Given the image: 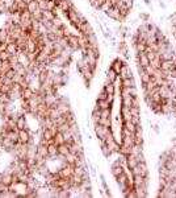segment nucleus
<instances>
[{"label":"nucleus","mask_w":176,"mask_h":198,"mask_svg":"<svg viewBox=\"0 0 176 198\" xmlns=\"http://www.w3.org/2000/svg\"><path fill=\"white\" fill-rule=\"evenodd\" d=\"M133 41L147 104L155 112L176 115V52L171 42L152 24L141 25Z\"/></svg>","instance_id":"nucleus-1"},{"label":"nucleus","mask_w":176,"mask_h":198,"mask_svg":"<svg viewBox=\"0 0 176 198\" xmlns=\"http://www.w3.org/2000/svg\"><path fill=\"white\" fill-rule=\"evenodd\" d=\"M19 142L23 144H33L32 134H30V131L28 128L19 131Z\"/></svg>","instance_id":"nucleus-2"},{"label":"nucleus","mask_w":176,"mask_h":198,"mask_svg":"<svg viewBox=\"0 0 176 198\" xmlns=\"http://www.w3.org/2000/svg\"><path fill=\"white\" fill-rule=\"evenodd\" d=\"M16 128L17 130H26L28 128V123H26V119L24 115H19V118L16 119ZM29 130V128H28Z\"/></svg>","instance_id":"nucleus-3"},{"label":"nucleus","mask_w":176,"mask_h":198,"mask_svg":"<svg viewBox=\"0 0 176 198\" xmlns=\"http://www.w3.org/2000/svg\"><path fill=\"white\" fill-rule=\"evenodd\" d=\"M2 182L4 185H7V186H11V185L13 184V176H12V173H9V172H6V173H3V176H2Z\"/></svg>","instance_id":"nucleus-4"},{"label":"nucleus","mask_w":176,"mask_h":198,"mask_svg":"<svg viewBox=\"0 0 176 198\" xmlns=\"http://www.w3.org/2000/svg\"><path fill=\"white\" fill-rule=\"evenodd\" d=\"M11 69H12V65L9 64V61H2L0 62V74L2 76H6V73Z\"/></svg>","instance_id":"nucleus-5"},{"label":"nucleus","mask_w":176,"mask_h":198,"mask_svg":"<svg viewBox=\"0 0 176 198\" xmlns=\"http://www.w3.org/2000/svg\"><path fill=\"white\" fill-rule=\"evenodd\" d=\"M33 95H34V91L30 89V87H26V89H24L23 92H21V98L25 100H29L30 98H33Z\"/></svg>","instance_id":"nucleus-6"},{"label":"nucleus","mask_w":176,"mask_h":198,"mask_svg":"<svg viewBox=\"0 0 176 198\" xmlns=\"http://www.w3.org/2000/svg\"><path fill=\"white\" fill-rule=\"evenodd\" d=\"M70 153V145L68 144H61L58 145V155H62V156H66V155H68Z\"/></svg>","instance_id":"nucleus-7"},{"label":"nucleus","mask_w":176,"mask_h":198,"mask_svg":"<svg viewBox=\"0 0 176 198\" xmlns=\"http://www.w3.org/2000/svg\"><path fill=\"white\" fill-rule=\"evenodd\" d=\"M64 143V136H63V134L62 132H57V134L54 135V144L58 147V145H61V144H63Z\"/></svg>","instance_id":"nucleus-8"},{"label":"nucleus","mask_w":176,"mask_h":198,"mask_svg":"<svg viewBox=\"0 0 176 198\" xmlns=\"http://www.w3.org/2000/svg\"><path fill=\"white\" fill-rule=\"evenodd\" d=\"M9 54H19V48H17V45L15 42H12V44H8L7 45V49H6Z\"/></svg>","instance_id":"nucleus-9"},{"label":"nucleus","mask_w":176,"mask_h":198,"mask_svg":"<svg viewBox=\"0 0 176 198\" xmlns=\"http://www.w3.org/2000/svg\"><path fill=\"white\" fill-rule=\"evenodd\" d=\"M26 50L28 52H34L36 50V41H33V40H28V42H26Z\"/></svg>","instance_id":"nucleus-10"},{"label":"nucleus","mask_w":176,"mask_h":198,"mask_svg":"<svg viewBox=\"0 0 176 198\" xmlns=\"http://www.w3.org/2000/svg\"><path fill=\"white\" fill-rule=\"evenodd\" d=\"M37 8H38V4H37L36 0H30V2L28 3V11L29 12H34Z\"/></svg>","instance_id":"nucleus-11"},{"label":"nucleus","mask_w":176,"mask_h":198,"mask_svg":"<svg viewBox=\"0 0 176 198\" xmlns=\"http://www.w3.org/2000/svg\"><path fill=\"white\" fill-rule=\"evenodd\" d=\"M0 102L4 103V104H9L12 100L9 99V96H8V94H3V92H0Z\"/></svg>","instance_id":"nucleus-12"},{"label":"nucleus","mask_w":176,"mask_h":198,"mask_svg":"<svg viewBox=\"0 0 176 198\" xmlns=\"http://www.w3.org/2000/svg\"><path fill=\"white\" fill-rule=\"evenodd\" d=\"M9 57H11V54L7 50L0 52V60H2V61H8V60H9Z\"/></svg>","instance_id":"nucleus-13"},{"label":"nucleus","mask_w":176,"mask_h":198,"mask_svg":"<svg viewBox=\"0 0 176 198\" xmlns=\"http://www.w3.org/2000/svg\"><path fill=\"white\" fill-rule=\"evenodd\" d=\"M16 74H17V73H16V70L12 68L11 70H8V72L6 73V77H7V78H11V79H13V78H15Z\"/></svg>","instance_id":"nucleus-14"},{"label":"nucleus","mask_w":176,"mask_h":198,"mask_svg":"<svg viewBox=\"0 0 176 198\" xmlns=\"http://www.w3.org/2000/svg\"><path fill=\"white\" fill-rule=\"evenodd\" d=\"M12 86H8V85H3L2 86V90H0V92H3V94H8V92L11 91Z\"/></svg>","instance_id":"nucleus-15"},{"label":"nucleus","mask_w":176,"mask_h":198,"mask_svg":"<svg viewBox=\"0 0 176 198\" xmlns=\"http://www.w3.org/2000/svg\"><path fill=\"white\" fill-rule=\"evenodd\" d=\"M7 45H8V42H6V41H2L0 42V52H4L7 49Z\"/></svg>","instance_id":"nucleus-16"}]
</instances>
